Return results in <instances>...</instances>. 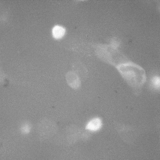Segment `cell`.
I'll return each mask as SVG.
<instances>
[{
	"label": "cell",
	"instance_id": "3957f363",
	"mask_svg": "<svg viewBox=\"0 0 160 160\" xmlns=\"http://www.w3.org/2000/svg\"><path fill=\"white\" fill-rule=\"evenodd\" d=\"M66 79L68 85L72 88L77 90L81 86V80L73 71H70L66 75Z\"/></svg>",
	"mask_w": 160,
	"mask_h": 160
},
{
	"label": "cell",
	"instance_id": "6da1fadb",
	"mask_svg": "<svg viewBox=\"0 0 160 160\" xmlns=\"http://www.w3.org/2000/svg\"><path fill=\"white\" fill-rule=\"evenodd\" d=\"M116 69L127 83L134 88L141 87L146 82L145 70L139 65L127 61L117 66Z\"/></svg>",
	"mask_w": 160,
	"mask_h": 160
},
{
	"label": "cell",
	"instance_id": "7a4b0ae2",
	"mask_svg": "<svg viewBox=\"0 0 160 160\" xmlns=\"http://www.w3.org/2000/svg\"><path fill=\"white\" fill-rule=\"evenodd\" d=\"M96 53L97 55L105 62L116 67L127 60L125 56L111 45L98 44L96 46Z\"/></svg>",
	"mask_w": 160,
	"mask_h": 160
},
{
	"label": "cell",
	"instance_id": "5b68a950",
	"mask_svg": "<svg viewBox=\"0 0 160 160\" xmlns=\"http://www.w3.org/2000/svg\"><path fill=\"white\" fill-rule=\"evenodd\" d=\"M101 120L98 118H96L89 121L86 126V129L92 131H96L99 130L101 127Z\"/></svg>",
	"mask_w": 160,
	"mask_h": 160
},
{
	"label": "cell",
	"instance_id": "8992f818",
	"mask_svg": "<svg viewBox=\"0 0 160 160\" xmlns=\"http://www.w3.org/2000/svg\"><path fill=\"white\" fill-rule=\"evenodd\" d=\"M65 32L64 28L60 26L56 25L52 29V35L56 38H59L62 37L64 35Z\"/></svg>",
	"mask_w": 160,
	"mask_h": 160
},
{
	"label": "cell",
	"instance_id": "52a82bcc",
	"mask_svg": "<svg viewBox=\"0 0 160 160\" xmlns=\"http://www.w3.org/2000/svg\"><path fill=\"white\" fill-rule=\"evenodd\" d=\"M152 83L153 86L155 88L158 89L160 87V80L159 77L155 76L152 79Z\"/></svg>",
	"mask_w": 160,
	"mask_h": 160
},
{
	"label": "cell",
	"instance_id": "277c9868",
	"mask_svg": "<svg viewBox=\"0 0 160 160\" xmlns=\"http://www.w3.org/2000/svg\"><path fill=\"white\" fill-rule=\"evenodd\" d=\"M73 71L79 77L81 80H84L87 77V72L86 68L81 63L78 62L73 65Z\"/></svg>",
	"mask_w": 160,
	"mask_h": 160
}]
</instances>
